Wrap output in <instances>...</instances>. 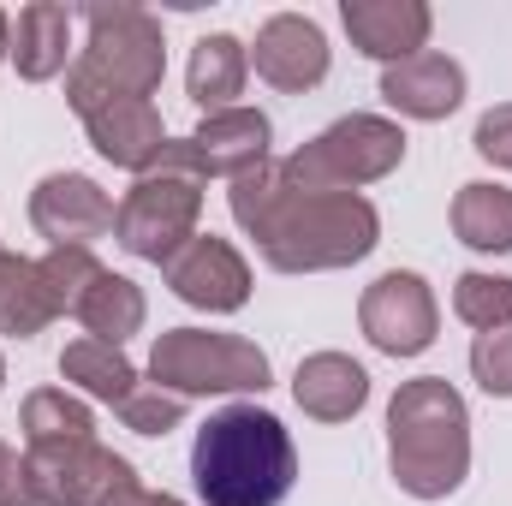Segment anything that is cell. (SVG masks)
<instances>
[{
    "label": "cell",
    "instance_id": "obj_23",
    "mask_svg": "<svg viewBox=\"0 0 512 506\" xmlns=\"http://www.w3.org/2000/svg\"><path fill=\"white\" fill-rule=\"evenodd\" d=\"M24 447H60V441H96V417L84 399H72L66 387H36L24 399Z\"/></svg>",
    "mask_w": 512,
    "mask_h": 506
},
{
    "label": "cell",
    "instance_id": "obj_27",
    "mask_svg": "<svg viewBox=\"0 0 512 506\" xmlns=\"http://www.w3.org/2000/svg\"><path fill=\"white\" fill-rule=\"evenodd\" d=\"M471 376H477L483 393L512 399V328H495V334L471 340Z\"/></svg>",
    "mask_w": 512,
    "mask_h": 506
},
{
    "label": "cell",
    "instance_id": "obj_21",
    "mask_svg": "<svg viewBox=\"0 0 512 506\" xmlns=\"http://www.w3.org/2000/svg\"><path fill=\"white\" fill-rule=\"evenodd\" d=\"M54 316H60V310H54V298H48V286H42V268H36L30 256L6 251V262H0V334L36 340Z\"/></svg>",
    "mask_w": 512,
    "mask_h": 506
},
{
    "label": "cell",
    "instance_id": "obj_2",
    "mask_svg": "<svg viewBox=\"0 0 512 506\" xmlns=\"http://www.w3.org/2000/svg\"><path fill=\"white\" fill-rule=\"evenodd\" d=\"M191 483L209 506H280L298 483V447L274 411L227 405L191 441Z\"/></svg>",
    "mask_w": 512,
    "mask_h": 506
},
{
    "label": "cell",
    "instance_id": "obj_15",
    "mask_svg": "<svg viewBox=\"0 0 512 506\" xmlns=\"http://www.w3.org/2000/svg\"><path fill=\"white\" fill-rule=\"evenodd\" d=\"M382 102L405 120H447L465 102V66L447 54H411L382 72Z\"/></svg>",
    "mask_w": 512,
    "mask_h": 506
},
{
    "label": "cell",
    "instance_id": "obj_17",
    "mask_svg": "<svg viewBox=\"0 0 512 506\" xmlns=\"http://www.w3.org/2000/svg\"><path fill=\"white\" fill-rule=\"evenodd\" d=\"M72 6L60 0H30L12 24V66L24 84H48L66 72V54H72Z\"/></svg>",
    "mask_w": 512,
    "mask_h": 506
},
{
    "label": "cell",
    "instance_id": "obj_6",
    "mask_svg": "<svg viewBox=\"0 0 512 506\" xmlns=\"http://www.w3.org/2000/svg\"><path fill=\"white\" fill-rule=\"evenodd\" d=\"M149 381L161 393L197 399V393H262L268 387V352L239 334L209 328H167L149 352Z\"/></svg>",
    "mask_w": 512,
    "mask_h": 506
},
{
    "label": "cell",
    "instance_id": "obj_18",
    "mask_svg": "<svg viewBox=\"0 0 512 506\" xmlns=\"http://www.w3.org/2000/svg\"><path fill=\"white\" fill-rule=\"evenodd\" d=\"M245 78H251V48H245L239 36L215 30V36H203V42L191 48L185 90H191V102H197L203 114H227V108H239Z\"/></svg>",
    "mask_w": 512,
    "mask_h": 506
},
{
    "label": "cell",
    "instance_id": "obj_19",
    "mask_svg": "<svg viewBox=\"0 0 512 506\" xmlns=\"http://www.w3.org/2000/svg\"><path fill=\"white\" fill-rule=\"evenodd\" d=\"M72 316L84 322V340L126 346L131 334H143V316H149V304H143V286H137V280L114 274V268H102V274L90 280V292L78 298V310H72Z\"/></svg>",
    "mask_w": 512,
    "mask_h": 506
},
{
    "label": "cell",
    "instance_id": "obj_24",
    "mask_svg": "<svg viewBox=\"0 0 512 506\" xmlns=\"http://www.w3.org/2000/svg\"><path fill=\"white\" fill-rule=\"evenodd\" d=\"M453 310L459 322H471L477 334H495V328H512V274H459L453 280Z\"/></svg>",
    "mask_w": 512,
    "mask_h": 506
},
{
    "label": "cell",
    "instance_id": "obj_7",
    "mask_svg": "<svg viewBox=\"0 0 512 506\" xmlns=\"http://www.w3.org/2000/svg\"><path fill=\"white\" fill-rule=\"evenodd\" d=\"M197 221H203V179H185V173H143L126 191L120 215H114V239L143 262H173L197 239Z\"/></svg>",
    "mask_w": 512,
    "mask_h": 506
},
{
    "label": "cell",
    "instance_id": "obj_30",
    "mask_svg": "<svg viewBox=\"0 0 512 506\" xmlns=\"http://www.w3.org/2000/svg\"><path fill=\"white\" fill-rule=\"evenodd\" d=\"M102 506H155V495H149L143 483H126L120 495H108V501H102Z\"/></svg>",
    "mask_w": 512,
    "mask_h": 506
},
{
    "label": "cell",
    "instance_id": "obj_33",
    "mask_svg": "<svg viewBox=\"0 0 512 506\" xmlns=\"http://www.w3.org/2000/svg\"><path fill=\"white\" fill-rule=\"evenodd\" d=\"M0 387H6V358H0Z\"/></svg>",
    "mask_w": 512,
    "mask_h": 506
},
{
    "label": "cell",
    "instance_id": "obj_10",
    "mask_svg": "<svg viewBox=\"0 0 512 506\" xmlns=\"http://www.w3.org/2000/svg\"><path fill=\"white\" fill-rule=\"evenodd\" d=\"M114 197L90 173H48L30 191V227L48 239V251H90L114 233Z\"/></svg>",
    "mask_w": 512,
    "mask_h": 506
},
{
    "label": "cell",
    "instance_id": "obj_28",
    "mask_svg": "<svg viewBox=\"0 0 512 506\" xmlns=\"http://www.w3.org/2000/svg\"><path fill=\"white\" fill-rule=\"evenodd\" d=\"M471 143H477V155H483V161L512 167V102L489 108V114L477 120V131H471Z\"/></svg>",
    "mask_w": 512,
    "mask_h": 506
},
{
    "label": "cell",
    "instance_id": "obj_14",
    "mask_svg": "<svg viewBox=\"0 0 512 506\" xmlns=\"http://www.w3.org/2000/svg\"><path fill=\"white\" fill-rule=\"evenodd\" d=\"M340 24H346V36H352L358 54H370L382 66H399V60L423 54L435 12L423 0H346Z\"/></svg>",
    "mask_w": 512,
    "mask_h": 506
},
{
    "label": "cell",
    "instance_id": "obj_32",
    "mask_svg": "<svg viewBox=\"0 0 512 506\" xmlns=\"http://www.w3.org/2000/svg\"><path fill=\"white\" fill-rule=\"evenodd\" d=\"M155 506H185V501H173V495H155Z\"/></svg>",
    "mask_w": 512,
    "mask_h": 506
},
{
    "label": "cell",
    "instance_id": "obj_4",
    "mask_svg": "<svg viewBox=\"0 0 512 506\" xmlns=\"http://www.w3.org/2000/svg\"><path fill=\"white\" fill-rule=\"evenodd\" d=\"M84 54L66 66V102L84 108L96 96H155L167 78L161 18L143 6H84Z\"/></svg>",
    "mask_w": 512,
    "mask_h": 506
},
{
    "label": "cell",
    "instance_id": "obj_1",
    "mask_svg": "<svg viewBox=\"0 0 512 506\" xmlns=\"http://www.w3.org/2000/svg\"><path fill=\"white\" fill-rule=\"evenodd\" d=\"M233 221L256 239L274 274L352 268L382 245V215L358 191H292L280 161H262L233 179Z\"/></svg>",
    "mask_w": 512,
    "mask_h": 506
},
{
    "label": "cell",
    "instance_id": "obj_11",
    "mask_svg": "<svg viewBox=\"0 0 512 506\" xmlns=\"http://www.w3.org/2000/svg\"><path fill=\"white\" fill-rule=\"evenodd\" d=\"M161 274H167L173 298H185L191 310H209V316H233V310H245V298H251V268H245V256L233 251L227 239H215V233H197Z\"/></svg>",
    "mask_w": 512,
    "mask_h": 506
},
{
    "label": "cell",
    "instance_id": "obj_26",
    "mask_svg": "<svg viewBox=\"0 0 512 506\" xmlns=\"http://www.w3.org/2000/svg\"><path fill=\"white\" fill-rule=\"evenodd\" d=\"M120 417H126V429H137V435H167V429L185 423V399L179 393H161L155 381L149 387L137 381V393L120 405Z\"/></svg>",
    "mask_w": 512,
    "mask_h": 506
},
{
    "label": "cell",
    "instance_id": "obj_13",
    "mask_svg": "<svg viewBox=\"0 0 512 506\" xmlns=\"http://www.w3.org/2000/svg\"><path fill=\"white\" fill-rule=\"evenodd\" d=\"M72 114L84 120V131H90V143H96L102 161L126 167L137 179L161 161L167 131H161L155 102H143V96H96V102H84V108H72Z\"/></svg>",
    "mask_w": 512,
    "mask_h": 506
},
{
    "label": "cell",
    "instance_id": "obj_20",
    "mask_svg": "<svg viewBox=\"0 0 512 506\" xmlns=\"http://www.w3.org/2000/svg\"><path fill=\"white\" fill-rule=\"evenodd\" d=\"M453 233L471 251H489V256L512 251V191L507 185H489V179L459 185V197H453Z\"/></svg>",
    "mask_w": 512,
    "mask_h": 506
},
{
    "label": "cell",
    "instance_id": "obj_25",
    "mask_svg": "<svg viewBox=\"0 0 512 506\" xmlns=\"http://www.w3.org/2000/svg\"><path fill=\"white\" fill-rule=\"evenodd\" d=\"M36 268H42V286H48V298H54L60 316H72L78 298L90 292V280L102 274V262H96L90 251H48Z\"/></svg>",
    "mask_w": 512,
    "mask_h": 506
},
{
    "label": "cell",
    "instance_id": "obj_31",
    "mask_svg": "<svg viewBox=\"0 0 512 506\" xmlns=\"http://www.w3.org/2000/svg\"><path fill=\"white\" fill-rule=\"evenodd\" d=\"M0 60H12V18L0 12Z\"/></svg>",
    "mask_w": 512,
    "mask_h": 506
},
{
    "label": "cell",
    "instance_id": "obj_9",
    "mask_svg": "<svg viewBox=\"0 0 512 506\" xmlns=\"http://www.w3.org/2000/svg\"><path fill=\"white\" fill-rule=\"evenodd\" d=\"M30 477H36V501L42 506H102L137 483L120 453H108L102 441H60V447H30Z\"/></svg>",
    "mask_w": 512,
    "mask_h": 506
},
{
    "label": "cell",
    "instance_id": "obj_22",
    "mask_svg": "<svg viewBox=\"0 0 512 506\" xmlns=\"http://www.w3.org/2000/svg\"><path fill=\"white\" fill-rule=\"evenodd\" d=\"M60 376L78 381L90 399H108L114 411L137 393V370H131L126 346H102V340H72L60 352Z\"/></svg>",
    "mask_w": 512,
    "mask_h": 506
},
{
    "label": "cell",
    "instance_id": "obj_16",
    "mask_svg": "<svg viewBox=\"0 0 512 506\" xmlns=\"http://www.w3.org/2000/svg\"><path fill=\"white\" fill-rule=\"evenodd\" d=\"M292 399H298L304 417H316V423H352V417L364 411V399H370V376H364V364H352L346 352H316V358L298 364Z\"/></svg>",
    "mask_w": 512,
    "mask_h": 506
},
{
    "label": "cell",
    "instance_id": "obj_34",
    "mask_svg": "<svg viewBox=\"0 0 512 506\" xmlns=\"http://www.w3.org/2000/svg\"><path fill=\"white\" fill-rule=\"evenodd\" d=\"M0 262H6V251H0Z\"/></svg>",
    "mask_w": 512,
    "mask_h": 506
},
{
    "label": "cell",
    "instance_id": "obj_8",
    "mask_svg": "<svg viewBox=\"0 0 512 506\" xmlns=\"http://www.w3.org/2000/svg\"><path fill=\"white\" fill-rule=\"evenodd\" d=\"M358 322H364V340L387 352V358H417L435 346V328H441V310H435V292L423 274L411 268H387L382 280L364 286V304H358Z\"/></svg>",
    "mask_w": 512,
    "mask_h": 506
},
{
    "label": "cell",
    "instance_id": "obj_3",
    "mask_svg": "<svg viewBox=\"0 0 512 506\" xmlns=\"http://www.w3.org/2000/svg\"><path fill=\"white\" fill-rule=\"evenodd\" d=\"M387 465L411 501H447L471 477V411L447 376H417L393 393Z\"/></svg>",
    "mask_w": 512,
    "mask_h": 506
},
{
    "label": "cell",
    "instance_id": "obj_29",
    "mask_svg": "<svg viewBox=\"0 0 512 506\" xmlns=\"http://www.w3.org/2000/svg\"><path fill=\"white\" fill-rule=\"evenodd\" d=\"M0 506H42L36 501V477H30V459L18 447L0 441Z\"/></svg>",
    "mask_w": 512,
    "mask_h": 506
},
{
    "label": "cell",
    "instance_id": "obj_5",
    "mask_svg": "<svg viewBox=\"0 0 512 506\" xmlns=\"http://www.w3.org/2000/svg\"><path fill=\"white\" fill-rule=\"evenodd\" d=\"M405 161V131L382 114H346L310 143H298L280 161V179L292 191H358L376 185Z\"/></svg>",
    "mask_w": 512,
    "mask_h": 506
},
{
    "label": "cell",
    "instance_id": "obj_12",
    "mask_svg": "<svg viewBox=\"0 0 512 506\" xmlns=\"http://www.w3.org/2000/svg\"><path fill=\"white\" fill-rule=\"evenodd\" d=\"M251 66L262 84L286 90V96H304L328 78V36L316 18L304 12H274L262 30H256V48H251Z\"/></svg>",
    "mask_w": 512,
    "mask_h": 506
}]
</instances>
